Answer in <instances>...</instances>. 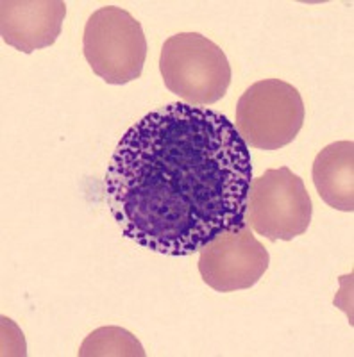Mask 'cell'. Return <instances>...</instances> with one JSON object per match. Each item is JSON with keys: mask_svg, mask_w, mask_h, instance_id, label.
Here are the masks:
<instances>
[{"mask_svg": "<svg viewBox=\"0 0 354 357\" xmlns=\"http://www.w3.org/2000/svg\"><path fill=\"white\" fill-rule=\"evenodd\" d=\"M82 50L95 75L108 84L120 86L142 75L147 38L142 24L129 11L104 6L86 22Z\"/></svg>", "mask_w": 354, "mask_h": 357, "instance_id": "obj_4", "label": "cell"}, {"mask_svg": "<svg viewBox=\"0 0 354 357\" xmlns=\"http://www.w3.org/2000/svg\"><path fill=\"white\" fill-rule=\"evenodd\" d=\"M143 357L142 343L122 327H101L82 341L79 357Z\"/></svg>", "mask_w": 354, "mask_h": 357, "instance_id": "obj_9", "label": "cell"}, {"mask_svg": "<svg viewBox=\"0 0 354 357\" xmlns=\"http://www.w3.org/2000/svg\"><path fill=\"white\" fill-rule=\"evenodd\" d=\"M314 204L304 181L290 168H270L253 177L245 223L269 241H292L311 223Z\"/></svg>", "mask_w": 354, "mask_h": 357, "instance_id": "obj_5", "label": "cell"}, {"mask_svg": "<svg viewBox=\"0 0 354 357\" xmlns=\"http://www.w3.org/2000/svg\"><path fill=\"white\" fill-rule=\"evenodd\" d=\"M269 264V250L256 240L247 223L235 231L220 232L200 248V277L219 293L253 288Z\"/></svg>", "mask_w": 354, "mask_h": 357, "instance_id": "obj_6", "label": "cell"}, {"mask_svg": "<svg viewBox=\"0 0 354 357\" xmlns=\"http://www.w3.org/2000/svg\"><path fill=\"white\" fill-rule=\"evenodd\" d=\"M159 72L172 93L193 107L219 102L231 84V65L224 50L199 33L168 38L159 56Z\"/></svg>", "mask_w": 354, "mask_h": 357, "instance_id": "obj_2", "label": "cell"}, {"mask_svg": "<svg viewBox=\"0 0 354 357\" xmlns=\"http://www.w3.org/2000/svg\"><path fill=\"white\" fill-rule=\"evenodd\" d=\"M304 114L295 86L281 79H263L249 86L236 104L235 129L247 146L277 151L297 138Z\"/></svg>", "mask_w": 354, "mask_h": 357, "instance_id": "obj_3", "label": "cell"}, {"mask_svg": "<svg viewBox=\"0 0 354 357\" xmlns=\"http://www.w3.org/2000/svg\"><path fill=\"white\" fill-rule=\"evenodd\" d=\"M65 17L63 0H2L0 36L13 49L33 54L56 43Z\"/></svg>", "mask_w": 354, "mask_h": 357, "instance_id": "obj_7", "label": "cell"}, {"mask_svg": "<svg viewBox=\"0 0 354 357\" xmlns=\"http://www.w3.org/2000/svg\"><path fill=\"white\" fill-rule=\"evenodd\" d=\"M314 184L320 199L338 211H354V143L334 142L314 161Z\"/></svg>", "mask_w": 354, "mask_h": 357, "instance_id": "obj_8", "label": "cell"}, {"mask_svg": "<svg viewBox=\"0 0 354 357\" xmlns=\"http://www.w3.org/2000/svg\"><path fill=\"white\" fill-rule=\"evenodd\" d=\"M251 181V152L235 123L208 107L174 102L126 130L104 188L127 240L183 257L245 225Z\"/></svg>", "mask_w": 354, "mask_h": 357, "instance_id": "obj_1", "label": "cell"}]
</instances>
